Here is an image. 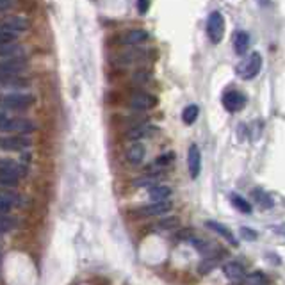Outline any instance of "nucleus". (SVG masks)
<instances>
[{"label": "nucleus", "instance_id": "29", "mask_svg": "<svg viewBox=\"0 0 285 285\" xmlns=\"http://www.w3.org/2000/svg\"><path fill=\"white\" fill-rule=\"evenodd\" d=\"M14 225H16V223H14L13 217L5 216V214H0V235L5 233V232H9Z\"/></svg>", "mask_w": 285, "mask_h": 285}, {"label": "nucleus", "instance_id": "35", "mask_svg": "<svg viewBox=\"0 0 285 285\" xmlns=\"http://www.w3.org/2000/svg\"><path fill=\"white\" fill-rule=\"evenodd\" d=\"M260 4H262V5H269V0H260Z\"/></svg>", "mask_w": 285, "mask_h": 285}, {"label": "nucleus", "instance_id": "5", "mask_svg": "<svg viewBox=\"0 0 285 285\" xmlns=\"http://www.w3.org/2000/svg\"><path fill=\"white\" fill-rule=\"evenodd\" d=\"M36 102V98L32 95L27 93H11L0 98V105L9 111H27L29 107H32Z\"/></svg>", "mask_w": 285, "mask_h": 285}, {"label": "nucleus", "instance_id": "4", "mask_svg": "<svg viewBox=\"0 0 285 285\" xmlns=\"http://www.w3.org/2000/svg\"><path fill=\"white\" fill-rule=\"evenodd\" d=\"M225 18H223L221 11H212L207 18V36L211 39V43H221L225 38Z\"/></svg>", "mask_w": 285, "mask_h": 285}, {"label": "nucleus", "instance_id": "21", "mask_svg": "<svg viewBox=\"0 0 285 285\" xmlns=\"http://www.w3.org/2000/svg\"><path fill=\"white\" fill-rule=\"evenodd\" d=\"M251 196H253V200H255L262 209H273V205H275V202H273V198L269 196V193H266L264 189H259V187L251 191Z\"/></svg>", "mask_w": 285, "mask_h": 285}, {"label": "nucleus", "instance_id": "14", "mask_svg": "<svg viewBox=\"0 0 285 285\" xmlns=\"http://www.w3.org/2000/svg\"><path fill=\"white\" fill-rule=\"evenodd\" d=\"M250 43H251V38L246 30H235V32H233L232 45L237 56H244V54L248 52V48H250Z\"/></svg>", "mask_w": 285, "mask_h": 285}, {"label": "nucleus", "instance_id": "24", "mask_svg": "<svg viewBox=\"0 0 285 285\" xmlns=\"http://www.w3.org/2000/svg\"><path fill=\"white\" fill-rule=\"evenodd\" d=\"M198 114H200L198 105L191 104V105H187L184 111H182V121H184L186 125H193V123L198 120Z\"/></svg>", "mask_w": 285, "mask_h": 285}, {"label": "nucleus", "instance_id": "11", "mask_svg": "<svg viewBox=\"0 0 285 285\" xmlns=\"http://www.w3.org/2000/svg\"><path fill=\"white\" fill-rule=\"evenodd\" d=\"M187 169H189L191 178H198L202 171V153H200L196 144H191L187 151Z\"/></svg>", "mask_w": 285, "mask_h": 285}, {"label": "nucleus", "instance_id": "3", "mask_svg": "<svg viewBox=\"0 0 285 285\" xmlns=\"http://www.w3.org/2000/svg\"><path fill=\"white\" fill-rule=\"evenodd\" d=\"M262 68V56L259 52H251L244 61L237 65V75L242 80H253Z\"/></svg>", "mask_w": 285, "mask_h": 285}, {"label": "nucleus", "instance_id": "8", "mask_svg": "<svg viewBox=\"0 0 285 285\" xmlns=\"http://www.w3.org/2000/svg\"><path fill=\"white\" fill-rule=\"evenodd\" d=\"M221 102H223V107H225L228 113H239V111H242L244 105H246V96L237 89H228L225 91Z\"/></svg>", "mask_w": 285, "mask_h": 285}, {"label": "nucleus", "instance_id": "32", "mask_svg": "<svg viewBox=\"0 0 285 285\" xmlns=\"http://www.w3.org/2000/svg\"><path fill=\"white\" fill-rule=\"evenodd\" d=\"M16 0H0V13H5L9 9L13 7Z\"/></svg>", "mask_w": 285, "mask_h": 285}, {"label": "nucleus", "instance_id": "7", "mask_svg": "<svg viewBox=\"0 0 285 285\" xmlns=\"http://www.w3.org/2000/svg\"><path fill=\"white\" fill-rule=\"evenodd\" d=\"M171 203L169 202H153L146 207H139L136 211H132L130 214L134 217H153V216H162L166 212L171 211Z\"/></svg>", "mask_w": 285, "mask_h": 285}, {"label": "nucleus", "instance_id": "25", "mask_svg": "<svg viewBox=\"0 0 285 285\" xmlns=\"http://www.w3.org/2000/svg\"><path fill=\"white\" fill-rule=\"evenodd\" d=\"M244 282H246V285H268L269 284L268 277H266L262 271H255V273H251V275H248V277L244 278Z\"/></svg>", "mask_w": 285, "mask_h": 285}, {"label": "nucleus", "instance_id": "13", "mask_svg": "<svg viewBox=\"0 0 285 285\" xmlns=\"http://www.w3.org/2000/svg\"><path fill=\"white\" fill-rule=\"evenodd\" d=\"M159 132L155 125H151V123H141V125L134 127V129H130L127 132V139H132V141H141L144 138H151V136H155Z\"/></svg>", "mask_w": 285, "mask_h": 285}, {"label": "nucleus", "instance_id": "26", "mask_svg": "<svg viewBox=\"0 0 285 285\" xmlns=\"http://www.w3.org/2000/svg\"><path fill=\"white\" fill-rule=\"evenodd\" d=\"M14 207V196L0 193V214H7Z\"/></svg>", "mask_w": 285, "mask_h": 285}, {"label": "nucleus", "instance_id": "9", "mask_svg": "<svg viewBox=\"0 0 285 285\" xmlns=\"http://www.w3.org/2000/svg\"><path fill=\"white\" fill-rule=\"evenodd\" d=\"M29 29V22L25 18L20 16V14H13V16H4L0 20V30H5V32H11V34L18 36L25 32Z\"/></svg>", "mask_w": 285, "mask_h": 285}, {"label": "nucleus", "instance_id": "10", "mask_svg": "<svg viewBox=\"0 0 285 285\" xmlns=\"http://www.w3.org/2000/svg\"><path fill=\"white\" fill-rule=\"evenodd\" d=\"M30 146V139L25 136H0V150L22 151Z\"/></svg>", "mask_w": 285, "mask_h": 285}, {"label": "nucleus", "instance_id": "31", "mask_svg": "<svg viewBox=\"0 0 285 285\" xmlns=\"http://www.w3.org/2000/svg\"><path fill=\"white\" fill-rule=\"evenodd\" d=\"M18 36L11 34V32H5V30H0V45H5V43H13L16 41Z\"/></svg>", "mask_w": 285, "mask_h": 285}, {"label": "nucleus", "instance_id": "19", "mask_svg": "<svg viewBox=\"0 0 285 285\" xmlns=\"http://www.w3.org/2000/svg\"><path fill=\"white\" fill-rule=\"evenodd\" d=\"M223 275L230 280H241V278H244L246 273H244V268L239 262H226L223 266Z\"/></svg>", "mask_w": 285, "mask_h": 285}, {"label": "nucleus", "instance_id": "33", "mask_svg": "<svg viewBox=\"0 0 285 285\" xmlns=\"http://www.w3.org/2000/svg\"><path fill=\"white\" fill-rule=\"evenodd\" d=\"M150 7V0H138V11L139 14H144Z\"/></svg>", "mask_w": 285, "mask_h": 285}, {"label": "nucleus", "instance_id": "20", "mask_svg": "<svg viewBox=\"0 0 285 285\" xmlns=\"http://www.w3.org/2000/svg\"><path fill=\"white\" fill-rule=\"evenodd\" d=\"M180 226V217L173 216V217H162V219H159L155 223V225H151L150 228L151 230H166V232H169V230H175Z\"/></svg>", "mask_w": 285, "mask_h": 285}, {"label": "nucleus", "instance_id": "16", "mask_svg": "<svg viewBox=\"0 0 285 285\" xmlns=\"http://www.w3.org/2000/svg\"><path fill=\"white\" fill-rule=\"evenodd\" d=\"M23 56H25V48L20 43H16V41L0 45V57L2 59H13V57H23Z\"/></svg>", "mask_w": 285, "mask_h": 285}, {"label": "nucleus", "instance_id": "17", "mask_svg": "<svg viewBox=\"0 0 285 285\" xmlns=\"http://www.w3.org/2000/svg\"><path fill=\"white\" fill-rule=\"evenodd\" d=\"M144 153H146V150H144V146H142L141 142H134V144H130V146L127 148L125 157L130 164H139V162L144 159Z\"/></svg>", "mask_w": 285, "mask_h": 285}, {"label": "nucleus", "instance_id": "12", "mask_svg": "<svg viewBox=\"0 0 285 285\" xmlns=\"http://www.w3.org/2000/svg\"><path fill=\"white\" fill-rule=\"evenodd\" d=\"M148 38H150V34L144 29H130L121 36V45L138 47V45H142L144 41H148Z\"/></svg>", "mask_w": 285, "mask_h": 285}, {"label": "nucleus", "instance_id": "2", "mask_svg": "<svg viewBox=\"0 0 285 285\" xmlns=\"http://www.w3.org/2000/svg\"><path fill=\"white\" fill-rule=\"evenodd\" d=\"M36 123L25 118H11L5 113H0V132H18V134H29L34 132Z\"/></svg>", "mask_w": 285, "mask_h": 285}, {"label": "nucleus", "instance_id": "34", "mask_svg": "<svg viewBox=\"0 0 285 285\" xmlns=\"http://www.w3.org/2000/svg\"><path fill=\"white\" fill-rule=\"evenodd\" d=\"M136 80H141V82H146V80H150V73L148 71H138V73L134 75Z\"/></svg>", "mask_w": 285, "mask_h": 285}, {"label": "nucleus", "instance_id": "22", "mask_svg": "<svg viewBox=\"0 0 285 285\" xmlns=\"http://www.w3.org/2000/svg\"><path fill=\"white\" fill-rule=\"evenodd\" d=\"M230 202H232V205L235 209H237L239 212H242V214H251V203H248L246 200L242 198L241 195H237V193H232L230 195Z\"/></svg>", "mask_w": 285, "mask_h": 285}, {"label": "nucleus", "instance_id": "6", "mask_svg": "<svg viewBox=\"0 0 285 285\" xmlns=\"http://www.w3.org/2000/svg\"><path fill=\"white\" fill-rule=\"evenodd\" d=\"M157 104H159L157 96L150 95L146 91H139V93L130 96L129 100V107L134 109V111H150V109H153Z\"/></svg>", "mask_w": 285, "mask_h": 285}, {"label": "nucleus", "instance_id": "18", "mask_svg": "<svg viewBox=\"0 0 285 285\" xmlns=\"http://www.w3.org/2000/svg\"><path fill=\"white\" fill-rule=\"evenodd\" d=\"M148 195H150V200L151 202H168V198L171 196V187L168 186H160V184H157V186H151L148 187Z\"/></svg>", "mask_w": 285, "mask_h": 285}, {"label": "nucleus", "instance_id": "30", "mask_svg": "<svg viewBox=\"0 0 285 285\" xmlns=\"http://www.w3.org/2000/svg\"><path fill=\"white\" fill-rule=\"evenodd\" d=\"M239 232H241V237L244 239V241H257V237H259V232H255V230L250 228V226H242Z\"/></svg>", "mask_w": 285, "mask_h": 285}, {"label": "nucleus", "instance_id": "27", "mask_svg": "<svg viewBox=\"0 0 285 285\" xmlns=\"http://www.w3.org/2000/svg\"><path fill=\"white\" fill-rule=\"evenodd\" d=\"M159 173L155 175H146V177H141L139 180H134V186L136 187H151V186H157L159 184Z\"/></svg>", "mask_w": 285, "mask_h": 285}, {"label": "nucleus", "instance_id": "15", "mask_svg": "<svg viewBox=\"0 0 285 285\" xmlns=\"http://www.w3.org/2000/svg\"><path fill=\"white\" fill-rule=\"evenodd\" d=\"M205 226H207L209 230H212V232H216L217 235H221V237L225 239L226 242H230L232 246H237L239 244L237 239H235V235H233L225 225H221L219 221H205Z\"/></svg>", "mask_w": 285, "mask_h": 285}, {"label": "nucleus", "instance_id": "1", "mask_svg": "<svg viewBox=\"0 0 285 285\" xmlns=\"http://www.w3.org/2000/svg\"><path fill=\"white\" fill-rule=\"evenodd\" d=\"M27 175V168L13 159H0V184L16 186Z\"/></svg>", "mask_w": 285, "mask_h": 285}, {"label": "nucleus", "instance_id": "23", "mask_svg": "<svg viewBox=\"0 0 285 285\" xmlns=\"http://www.w3.org/2000/svg\"><path fill=\"white\" fill-rule=\"evenodd\" d=\"M144 56H146V52H142V50H136V48H132V50H127V52L121 54V56L118 57V61H120V63H123V65H130V63L141 61Z\"/></svg>", "mask_w": 285, "mask_h": 285}, {"label": "nucleus", "instance_id": "28", "mask_svg": "<svg viewBox=\"0 0 285 285\" xmlns=\"http://www.w3.org/2000/svg\"><path fill=\"white\" fill-rule=\"evenodd\" d=\"M175 160V153L173 151H168V153H164V155H160V157H157L155 160H153V166L155 168H166V166H169Z\"/></svg>", "mask_w": 285, "mask_h": 285}]
</instances>
